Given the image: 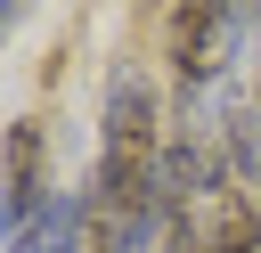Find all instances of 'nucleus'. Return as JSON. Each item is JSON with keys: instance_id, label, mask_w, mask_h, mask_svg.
Instances as JSON below:
<instances>
[{"instance_id": "nucleus-1", "label": "nucleus", "mask_w": 261, "mask_h": 253, "mask_svg": "<svg viewBox=\"0 0 261 253\" xmlns=\"http://www.w3.org/2000/svg\"><path fill=\"white\" fill-rule=\"evenodd\" d=\"M245 41H253V0H171V16H163V65H171L179 106H196L204 90H220L237 73Z\"/></svg>"}, {"instance_id": "nucleus-2", "label": "nucleus", "mask_w": 261, "mask_h": 253, "mask_svg": "<svg viewBox=\"0 0 261 253\" xmlns=\"http://www.w3.org/2000/svg\"><path fill=\"white\" fill-rule=\"evenodd\" d=\"M0 188L16 196L24 220L57 196V188H49V122H41V114H16V122L0 131Z\"/></svg>"}, {"instance_id": "nucleus-3", "label": "nucleus", "mask_w": 261, "mask_h": 253, "mask_svg": "<svg viewBox=\"0 0 261 253\" xmlns=\"http://www.w3.org/2000/svg\"><path fill=\"white\" fill-rule=\"evenodd\" d=\"M24 16H33V0H0V49H8V33H16Z\"/></svg>"}, {"instance_id": "nucleus-4", "label": "nucleus", "mask_w": 261, "mask_h": 253, "mask_svg": "<svg viewBox=\"0 0 261 253\" xmlns=\"http://www.w3.org/2000/svg\"><path fill=\"white\" fill-rule=\"evenodd\" d=\"M253 49H261V0H253Z\"/></svg>"}, {"instance_id": "nucleus-5", "label": "nucleus", "mask_w": 261, "mask_h": 253, "mask_svg": "<svg viewBox=\"0 0 261 253\" xmlns=\"http://www.w3.org/2000/svg\"><path fill=\"white\" fill-rule=\"evenodd\" d=\"M196 253H220V245H196Z\"/></svg>"}]
</instances>
